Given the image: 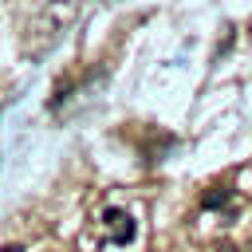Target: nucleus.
<instances>
[{
    "label": "nucleus",
    "mask_w": 252,
    "mask_h": 252,
    "mask_svg": "<svg viewBox=\"0 0 252 252\" xmlns=\"http://www.w3.org/2000/svg\"><path fill=\"white\" fill-rule=\"evenodd\" d=\"M102 224L110 228V240H114V244H130V240L138 236V224H134V217H130L126 209H114V205H110V209L102 213Z\"/></svg>",
    "instance_id": "nucleus-1"
},
{
    "label": "nucleus",
    "mask_w": 252,
    "mask_h": 252,
    "mask_svg": "<svg viewBox=\"0 0 252 252\" xmlns=\"http://www.w3.org/2000/svg\"><path fill=\"white\" fill-rule=\"evenodd\" d=\"M220 205H228V189L224 185H213L209 193H201V209H220Z\"/></svg>",
    "instance_id": "nucleus-2"
},
{
    "label": "nucleus",
    "mask_w": 252,
    "mask_h": 252,
    "mask_svg": "<svg viewBox=\"0 0 252 252\" xmlns=\"http://www.w3.org/2000/svg\"><path fill=\"white\" fill-rule=\"evenodd\" d=\"M217 252H236V248H232L228 240H217Z\"/></svg>",
    "instance_id": "nucleus-3"
},
{
    "label": "nucleus",
    "mask_w": 252,
    "mask_h": 252,
    "mask_svg": "<svg viewBox=\"0 0 252 252\" xmlns=\"http://www.w3.org/2000/svg\"><path fill=\"white\" fill-rule=\"evenodd\" d=\"M0 252H24V248H20V244H4Z\"/></svg>",
    "instance_id": "nucleus-4"
},
{
    "label": "nucleus",
    "mask_w": 252,
    "mask_h": 252,
    "mask_svg": "<svg viewBox=\"0 0 252 252\" xmlns=\"http://www.w3.org/2000/svg\"><path fill=\"white\" fill-rule=\"evenodd\" d=\"M244 252H252V240H248V244H244Z\"/></svg>",
    "instance_id": "nucleus-5"
}]
</instances>
